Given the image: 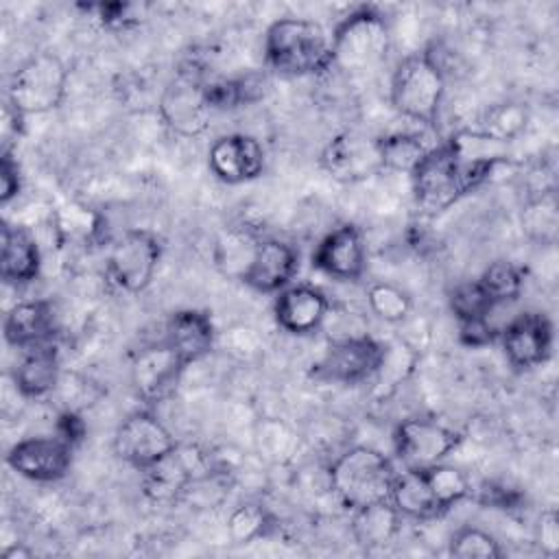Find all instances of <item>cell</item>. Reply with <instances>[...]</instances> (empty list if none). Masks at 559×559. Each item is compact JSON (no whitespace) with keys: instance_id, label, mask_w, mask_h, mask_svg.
Masks as SVG:
<instances>
[{"instance_id":"cell-26","label":"cell","mask_w":559,"mask_h":559,"mask_svg":"<svg viewBox=\"0 0 559 559\" xmlns=\"http://www.w3.org/2000/svg\"><path fill=\"white\" fill-rule=\"evenodd\" d=\"M391 504L397 509L402 518L411 520H432L439 518V507L430 493V487L426 483L424 469L404 467V472H397L391 485Z\"/></svg>"},{"instance_id":"cell-4","label":"cell","mask_w":559,"mask_h":559,"mask_svg":"<svg viewBox=\"0 0 559 559\" xmlns=\"http://www.w3.org/2000/svg\"><path fill=\"white\" fill-rule=\"evenodd\" d=\"M395 474L391 459L371 445H352L328 467L330 489L349 511L389 500Z\"/></svg>"},{"instance_id":"cell-9","label":"cell","mask_w":559,"mask_h":559,"mask_svg":"<svg viewBox=\"0 0 559 559\" xmlns=\"http://www.w3.org/2000/svg\"><path fill=\"white\" fill-rule=\"evenodd\" d=\"M177 445L179 443L168 426L151 408H138L129 413L114 432L116 456L138 472L155 465Z\"/></svg>"},{"instance_id":"cell-5","label":"cell","mask_w":559,"mask_h":559,"mask_svg":"<svg viewBox=\"0 0 559 559\" xmlns=\"http://www.w3.org/2000/svg\"><path fill=\"white\" fill-rule=\"evenodd\" d=\"M391 50L386 15L376 7H356L330 33L332 70L360 74L378 68Z\"/></svg>"},{"instance_id":"cell-10","label":"cell","mask_w":559,"mask_h":559,"mask_svg":"<svg viewBox=\"0 0 559 559\" xmlns=\"http://www.w3.org/2000/svg\"><path fill=\"white\" fill-rule=\"evenodd\" d=\"M157 109L175 135L199 138L210 129L212 107L205 98V81L192 72H179L164 85Z\"/></svg>"},{"instance_id":"cell-27","label":"cell","mask_w":559,"mask_h":559,"mask_svg":"<svg viewBox=\"0 0 559 559\" xmlns=\"http://www.w3.org/2000/svg\"><path fill=\"white\" fill-rule=\"evenodd\" d=\"M271 87L266 72H247L231 79L205 81V98L214 109H236L242 105H253L266 96Z\"/></svg>"},{"instance_id":"cell-22","label":"cell","mask_w":559,"mask_h":559,"mask_svg":"<svg viewBox=\"0 0 559 559\" xmlns=\"http://www.w3.org/2000/svg\"><path fill=\"white\" fill-rule=\"evenodd\" d=\"M41 251L35 236L20 225L2 223L0 229V275L4 284L26 286L39 277Z\"/></svg>"},{"instance_id":"cell-42","label":"cell","mask_w":559,"mask_h":559,"mask_svg":"<svg viewBox=\"0 0 559 559\" xmlns=\"http://www.w3.org/2000/svg\"><path fill=\"white\" fill-rule=\"evenodd\" d=\"M33 552L28 550V548H24V546H17V544H13V546H7L4 550H2V559H17V557H31Z\"/></svg>"},{"instance_id":"cell-20","label":"cell","mask_w":559,"mask_h":559,"mask_svg":"<svg viewBox=\"0 0 559 559\" xmlns=\"http://www.w3.org/2000/svg\"><path fill=\"white\" fill-rule=\"evenodd\" d=\"M330 314L328 295L312 284H290L275 295L273 319L275 323L295 336L317 332Z\"/></svg>"},{"instance_id":"cell-30","label":"cell","mask_w":559,"mask_h":559,"mask_svg":"<svg viewBox=\"0 0 559 559\" xmlns=\"http://www.w3.org/2000/svg\"><path fill=\"white\" fill-rule=\"evenodd\" d=\"M559 229V205L552 190L531 197L522 210V231L537 245H555Z\"/></svg>"},{"instance_id":"cell-6","label":"cell","mask_w":559,"mask_h":559,"mask_svg":"<svg viewBox=\"0 0 559 559\" xmlns=\"http://www.w3.org/2000/svg\"><path fill=\"white\" fill-rule=\"evenodd\" d=\"M68 94V66L52 52L28 57L11 74L7 103L15 118L55 111Z\"/></svg>"},{"instance_id":"cell-3","label":"cell","mask_w":559,"mask_h":559,"mask_svg":"<svg viewBox=\"0 0 559 559\" xmlns=\"http://www.w3.org/2000/svg\"><path fill=\"white\" fill-rule=\"evenodd\" d=\"M445 96V74L430 48L406 55L391 74V107L428 129H437Z\"/></svg>"},{"instance_id":"cell-39","label":"cell","mask_w":559,"mask_h":559,"mask_svg":"<svg viewBox=\"0 0 559 559\" xmlns=\"http://www.w3.org/2000/svg\"><path fill=\"white\" fill-rule=\"evenodd\" d=\"M22 190V175L17 159L9 153V148L2 151L0 157V203L7 205L11 199H15Z\"/></svg>"},{"instance_id":"cell-16","label":"cell","mask_w":559,"mask_h":559,"mask_svg":"<svg viewBox=\"0 0 559 559\" xmlns=\"http://www.w3.org/2000/svg\"><path fill=\"white\" fill-rule=\"evenodd\" d=\"M186 362L162 338L135 354L131 360V386L148 406L166 400L179 384Z\"/></svg>"},{"instance_id":"cell-35","label":"cell","mask_w":559,"mask_h":559,"mask_svg":"<svg viewBox=\"0 0 559 559\" xmlns=\"http://www.w3.org/2000/svg\"><path fill=\"white\" fill-rule=\"evenodd\" d=\"M448 555L456 559H500L504 550L489 531L465 524L448 539Z\"/></svg>"},{"instance_id":"cell-2","label":"cell","mask_w":559,"mask_h":559,"mask_svg":"<svg viewBox=\"0 0 559 559\" xmlns=\"http://www.w3.org/2000/svg\"><path fill=\"white\" fill-rule=\"evenodd\" d=\"M264 66L282 76H314L332 70L330 33L314 20L277 17L264 31Z\"/></svg>"},{"instance_id":"cell-1","label":"cell","mask_w":559,"mask_h":559,"mask_svg":"<svg viewBox=\"0 0 559 559\" xmlns=\"http://www.w3.org/2000/svg\"><path fill=\"white\" fill-rule=\"evenodd\" d=\"M496 168L498 166L461 159L445 140L430 146L424 159L408 175L413 199L424 214H441L459 203L465 194L480 188Z\"/></svg>"},{"instance_id":"cell-40","label":"cell","mask_w":559,"mask_h":559,"mask_svg":"<svg viewBox=\"0 0 559 559\" xmlns=\"http://www.w3.org/2000/svg\"><path fill=\"white\" fill-rule=\"evenodd\" d=\"M459 338L469 347H483L498 338V330L489 325V319L476 321V323H463L459 325Z\"/></svg>"},{"instance_id":"cell-17","label":"cell","mask_w":559,"mask_h":559,"mask_svg":"<svg viewBox=\"0 0 559 559\" xmlns=\"http://www.w3.org/2000/svg\"><path fill=\"white\" fill-rule=\"evenodd\" d=\"M310 264L332 280H360L367 269V245L362 231L354 223H343L330 229L317 242L310 255Z\"/></svg>"},{"instance_id":"cell-11","label":"cell","mask_w":559,"mask_h":559,"mask_svg":"<svg viewBox=\"0 0 559 559\" xmlns=\"http://www.w3.org/2000/svg\"><path fill=\"white\" fill-rule=\"evenodd\" d=\"M459 443L461 435L437 419L408 417L393 428V450L404 467L421 469L441 463Z\"/></svg>"},{"instance_id":"cell-18","label":"cell","mask_w":559,"mask_h":559,"mask_svg":"<svg viewBox=\"0 0 559 559\" xmlns=\"http://www.w3.org/2000/svg\"><path fill=\"white\" fill-rule=\"evenodd\" d=\"M266 155L253 135L227 133L216 138L207 151L210 173L229 186L247 183L264 173Z\"/></svg>"},{"instance_id":"cell-32","label":"cell","mask_w":559,"mask_h":559,"mask_svg":"<svg viewBox=\"0 0 559 559\" xmlns=\"http://www.w3.org/2000/svg\"><path fill=\"white\" fill-rule=\"evenodd\" d=\"M367 306L380 321L397 325L408 319L413 310V297L397 284L373 282L367 288Z\"/></svg>"},{"instance_id":"cell-28","label":"cell","mask_w":559,"mask_h":559,"mask_svg":"<svg viewBox=\"0 0 559 559\" xmlns=\"http://www.w3.org/2000/svg\"><path fill=\"white\" fill-rule=\"evenodd\" d=\"M432 144H428L419 133L415 131H391L378 138L380 159L384 170L406 173L411 175L415 166L424 159V155L430 151Z\"/></svg>"},{"instance_id":"cell-34","label":"cell","mask_w":559,"mask_h":559,"mask_svg":"<svg viewBox=\"0 0 559 559\" xmlns=\"http://www.w3.org/2000/svg\"><path fill=\"white\" fill-rule=\"evenodd\" d=\"M528 124V107L520 100H504L487 109L480 131L491 135L493 140H500L504 144L520 138V133Z\"/></svg>"},{"instance_id":"cell-33","label":"cell","mask_w":559,"mask_h":559,"mask_svg":"<svg viewBox=\"0 0 559 559\" xmlns=\"http://www.w3.org/2000/svg\"><path fill=\"white\" fill-rule=\"evenodd\" d=\"M273 515L260 502H242L227 518V537L231 544H251L269 535Z\"/></svg>"},{"instance_id":"cell-23","label":"cell","mask_w":559,"mask_h":559,"mask_svg":"<svg viewBox=\"0 0 559 559\" xmlns=\"http://www.w3.org/2000/svg\"><path fill=\"white\" fill-rule=\"evenodd\" d=\"M4 341L17 349H31L52 341L55 310L46 299H24L11 306L2 323Z\"/></svg>"},{"instance_id":"cell-37","label":"cell","mask_w":559,"mask_h":559,"mask_svg":"<svg viewBox=\"0 0 559 559\" xmlns=\"http://www.w3.org/2000/svg\"><path fill=\"white\" fill-rule=\"evenodd\" d=\"M258 240L260 238H249L245 234H227L216 247V264L223 269V273L240 277Z\"/></svg>"},{"instance_id":"cell-31","label":"cell","mask_w":559,"mask_h":559,"mask_svg":"<svg viewBox=\"0 0 559 559\" xmlns=\"http://www.w3.org/2000/svg\"><path fill=\"white\" fill-rule=\"evenodd\" d=\"M476 282L480 284L489 301L498 308L502 304L515 301L522 295L526 280H524L522 266H518L515 262L496 260L480 273Z\"/></svg>"},{"instance_id":"cell-41","label":"cell","mask_w":559,"mask_h":559,"mask_svg":"<svg viewBox=\"0 0 559 559\" xmlns=\"http://www.w3.org/2000/svg\"><path fill=\"white\" fill-rule=\"evenodd\" d=\"M57 437L66 439L70 445H76L85 437V421L74 411H63L57 419Z\"/></svg>"},{"instance_id":"cell-24","label":"cell","mask_w":559,"mask_h":559,"mask_svg":"<svg viewBox=\"0 0 559 559\" xmlns=\"http://www.w3.org/2000/svg\"><path fill=\"white\" fill-rule=\"evenodd\" d=\"M61 378V358L52 343L24 349L13 371L15 391L26 400H37L55 391Z\"/></svg>"},{"instance_id":"cell-8","label":"cell","mask_w":559,"mask_h":559,"mask_svg":"<svg viewBox=\"0 0 559 559\" xmlns=\"http://www.w3.org/2000/svg\"><path fill=\"white\" fill-rule=\"evenodd\" d=\"M384 358V343L369 334H349L334 338L317 360L312 373L319 380L334 384H362L376 378Z\"/></svg>"},{"instance_id":"cell-29","label":"cell","mask_w":559,"mask_h":559,"mask_svg":"<svg viewBox=\"0 0 559 559\" xmlns=\"http://www.w3.org/2000/svg\"><path fill=\"white\" fill-rule=\"evenodd\" d=\"M421 469L441 515L448 513L454 504H461L467 498H472V491H474L472 480L463 469L445 461L435 463L430 467H421Z\"/></svg>"},{"instance_id":"cell-36","label":"cell","mask_w":559,"mask_h":559,"mask_svg":"<svg viewBox=\"0 0 559 559\" xmlns=\"http://www.w3.org/2000/svg\"><path fill=\"white\" fill-rule=\"evenodd\" d=\"M450 310L456 319L459 325L463 323H476V321H487L489 314L496 310V306L489 301L480 284L474 282H461L450 290L448 297Z\"/></svg>"},{"instance_id":"cell-38","label":"cell","mask_w":559,"mask_h":559,"mask_svg":"<svg viewBox=\"0 0 559 559\" xmlns=\"http://www.w3.org/2000/svg\"><path fill=\"white\" fill-rule=\"evenodd\" d=\"M535 539L542 548V555L555 557L559 552V515L555 509L542 511L535 526Z\"/></svg>"},{"instance_id":"cell-21","label":"cell","mask_w":559,"mask_h":559,"mask_svg":"<svg viewBox=\"0 0 559 559\" xmlns=\"http://www.w3.org/2000/svg\"><path fill=\"white\" fill-rule=\"evenodd\" d=\"M164 341L177 352L186 367H190L214 349L216 328L205 310L183 308L168 317Z\"/></svg>"},{"instance_id":"cell-25","label":"cell","mask_w":559,"mask_h":559,"mask_svg":"<svg viewBox=\"0 0 559 559\" xmlns=\"http://www.w3.org/2000/svg\"><path fill=\"white\" fill-rule=\"evenodd\" d=\"M352 537L365 550L384 548L391 544L402 528V515L391 500L373 502L352 511Z\"/></svg>"},{"instance_id":"cell-14","label":"cell","mask_w":559,"mask_h":559,"mask_svg":"<svg viewBox=\"0 0 559 559\" xmlns=\"http://www.w3.org/2000/svg\"><path fill=\"white\" fill-rule=\"evenodd\" d=\"M319 162L332 179L343 183H358L384 170L378 138L360 131H343L334 135L323 146Z\"/></svg>"},{"instance_id":"cell-12","label":"cell","mask_w":559,"mask_h":559,"mask_svg":"<svg viewBox=\"0 0 559 559\" xmlns=\"http://www.w3.org/2000/svg\"><path fill=\"white\" fill-rule=\"evenodd\" d=\"M214 469L210 456L192 445H177L168 456L142 472V491L148 500L166 504L186 498L190 485Z\"/></svg>"},{"instance_id":"cell-19","label":"cell","mask_w":559,"mask_h":559,"mask_svg":"<svg viewBox=\"0 0 559 559\" xmlns=\"http://www.w3.org/2000/svg\"><path fill=\"white\" fill-rule=\"evenodd\" d=\"M297 271L299 253L293 245L277 238H260L238 280L258 293L277 295L293 284Z\"/></svg>"},{"instance_id":"cell-7","label":"cell","mask_w":559,"mask_h":559,"mask_svg":"<svg viewBox=\"0 0 559 559\" xmlns=\"http://www.w3.org/2000/svg\"><path fill=\"white\" fill-rule=\"evenodd\" d=\"M162 253L164 245L155 231L144 227L127 229L114 240L107 253V277L118 290L138 295L153 282Z\"/></svg>"},{"instance_id":"cell-15","label":"cell","mask_w":559,"mask_h":559,"mask_svg":"<svg viewBox=\"0 0 559 559\" xmlns=\"http://www.w3.org/2000/svg\"><path fill=\"white\" fill-rule=\"evenodd\" d=\"M72 452L66 439L52 437H26L15 441L4 461L22 478L33 483H55L68 476L72 467Z\"/></svg>"},{"instance_id":"cell-13","label":"cell","mask_w":559,"mask_h":559,"mask_svg":"<svg viewBox=\"0 0 559 559\" xmlns=\"http://www.w3.org/2000/svg\"><path fill=\"white\" fill-rule=\"evenodd\" d=\"M507 362L515 371H528L552 356L555 328L544 312H522L498 330Z\"/></svg>"}]
</instances>
